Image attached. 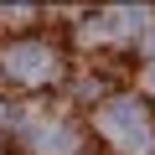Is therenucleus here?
<instances>
[{
    "instance_id": "obj_1",
    "label": "nucleus",
    "mask_w": 155,
    "mask_h": 155,
    "mask_svg": "<svg viewBox=\"0 0 155 155\" xmlns=\"http://www.w3.org/2000/svg\"><path fill=\"white\" fill-rule=\"evenodd\" d=\"M98 129L114 140V145H124V150H150V114H145V104H134V98H114V104H104L98 109Z\"/></svg>"
},
{
    "instance_id": "obj_2",
    "label": "nucleus",
    "mask_w": 155,
    "mask_h": 155,
    "mask_svg": "<svg viewBox=\"0 0 155 155\" xmlns=\"http://www.w3.org/2000/svg\"><path fill=\"white\" fill-rule=\"evenodd\" d=\"M5 72L11 78H21V83H41V78L52 72V47H41V41H16V47H5Z\"/></svg>"
}]
</instances>
